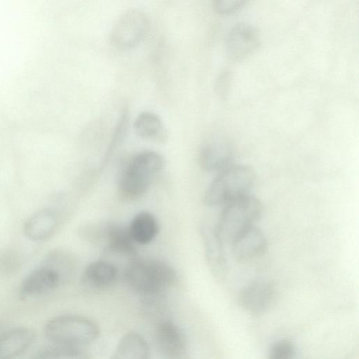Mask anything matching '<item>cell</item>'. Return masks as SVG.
Instances as JSON below:
<instances>
[{"instance_id": "obj_1", "label": "cell", "mask_w": 359, "mask_h": 359, "mask_svg": "<svg viewBox=\"0 0 359 359\" xmlns=\"http://www.w3.org/2000/svg\"><path fill=\"white\" fill-rule=\"evenodd\" d=\"M130 286L138 294L154 297L170 287L176 280L175 270L157 259L133 260L125 269Z\"/></svg>"}, {"instance_id": "obj_2", "label": "cell", "mask_w": 359, "mask_h": 359, "mask_svg": "<svg viewBox=\"0 0 359 359\" xmlns=\"http://www.w3.org/2000/svg\"><path fill=\"white\" fill-rule=\"evenodd\" d=\"M163 158L154 151H144L135 155L121 172L118 189L127 198L144 194L154 177L163 169Z\"/></svg>"}, {"instance_id": "obj_3", "label": "cell", "mask_w": 359, "mask_h": 359, "mask_svg": "<svg viewBox=\"0 0 359 359\" xmlns=\"http://www.w3.org/2000/svg\"><path fill=\"white\" fill-rule=\"evenodd\" d=\"M255 181L254 170L246 165H229L219 172L207 189L204 201L207 205H224L249 194Z\"/></svg>"}, {"instance_id": "obj_4", "label": "cell", "mask_w": 359, "mask_h": 359, "mask_svg": "<svg viewBox=\"0 0 359 359\" xmlns=\"http://www.w3.org/2000/svg\"><path fill=\"white\" fill-rule=\"evenodd\" d=\"M262 212L261 202L249 194L224 205L215 227L223 243H231L243 231L255 226Z\"/></svg>"}, {"instance_id": "obj_5", "label": "cell", "mask_w": 359, "mask_h": 359, "mask_svg": "<svg viewBox=\"0 0 359 359\" xmlns=\"http://www.w3.org/2000/svg\"><path fill=\"white\" fill-rule=\"evenodd\" d=\"M99 332L95 322L75 315L55 316L44 326V334L50 342L83 348L94 342Z\"/></svg>"}, {"instance_id": "obj_6", "label": "cell", "mask_w": 359, "mask_h": 359, "mask_svg": "<svg viewBox=\"0 0 359 359\" xmlns=\"http://www.w3.org/2000/svg\"><path fill=\"white\" fill-rule=\"evenodd\" d=\"M149 19L141 10L125 11L118 18L111 32L112 44L119 50H130L137 46L149 30Z\"/></svg>"}, {"instance_id": "obj_7", "label": "cell", "mask_w": 359, "mask_h": 359, "mask_svg": "<svg viewBox=\"0 0 359 359\" xmlns=\"http://www.w3.org/2000/svg\"><path fill=\"white\" fill-rule=\"evenodd\" d=\"M259 44V33L254 26L246 22L237 23L226 35V53L229 60L240 61L251 55Z\"/></svg>"}, {"instance_id": "obj_8", "label": "cell", "mask_w": 359, "mask_h": 359, "mask_svg": "<svg viewBox=\"0 0 359 359\" xmlns=\"http://www.w3.org/2000/svg\"><path fill=\"white\" fill-rule=\"evenodd\" d=\"M62 282L52 269L40 263L22 280L19 295L22 299L37 297L56 290Z\"/></svg>"}, {"instance_id": "obj_9", "label": "cell", "mask_w": 359, "mask_h": 359, "mask_svg": "<svg viewBox=\"0 0 359 359\" xmlns=\"http://www.w3.org/2000/svg\"><path fill=\"white\" fill-rule=\"evenodd\" d=\"M205 256L213 276L218 280L224 279L227 273V262L224 251V243L219 237L216 229L203 225L200 229Z\"/></svg>"}, {"instance_id": "obj_10", "label": "cell", "mask_w": 359, "mask_h": 359, "mask_svg": "<svg viewBox=\"0 0 359 359\" xmlns=\"http://www.w3.org/2000/svg\"><path fill=\"white\" fill-rule=\"evenodd\" d=\"M274 296L275 288L271 282L257 280L242 290L239 296V302L248 313L260 314L271 306Z\"/></svg>"}, {"instance_id": "obj_11", "label": "cell", "mask_w": 359, "mask_h": 359, "mask_svg": "<svg viewBox=\"0 0 359 359\" xmlns=\"http://www.w3.org/2000/svg\"><path fill=\"white\" fill-rule=\"evenodd\" d=\"M155 339L160 352L168 358H180L187 351V340L180 329L172 322L160 323L156 329Z\"/></svg>"}, {"instance_id": "obj_12", "label": "cell", "mask_w": 359, "mask_h": 359, "mask_svg": "<svg viewBox=\"0 0 359 359\" xmlns=\"http://www.w3.org/2000/svg\"><path fill=\"white\" fill-rule=\"evenodd\" d=\"M234 258L246 262L262 255L267 247V241L263 232L255 226L238 235L231 243Z\"/></svg>"}, {"instance_id": "obj_13", "label": "cell", "mask_w": 359, "mask_h": 359, "mask_svg": "<svg viewBox=\"0 0 359 359\" xmlns=\"http://www.w3.org/2000/svg\"><path fill=\"white\" fill-rule=\"evenodd\" d=\"M232 158V147L224 139H215L205 143L199 154L201 166L209 171L222 170L231 165Z\"/></svg>"}, {"instance_id": "obj_14", "label": "cell", "mask_w": 359, "mask_h": 359, "mask_svg": "<svg viewBox=\"0 0 359 359\" xmlns=\"http://www.w3.org/2000/svg\"><path fill=\"white\" fill-rule=\"evenodd\" d=\"M34 332L25 327L0 332V359L17 357L26 351L34 343Z\"/></svg>"}, {"instance_id": "obj_15", "label": "cell", "mask_w": 359, "mask_h": 359, "mask_svg": "<svg viewBox=\"0 0 359 359\" xmlns=\"http://www.w3.org/2000/svg\"><path fill=\"white\" fill-rule=\"evenodd\" d=\"M59 224V217L50 208H44L31 215L23 227L25 235L32 241H42L50 238Z\"/></svg>"}, {"instance_id": "obj_16", "label": "cell", "mask_w": 359, "mask_h": 359, "mask_svg": "<svg viewBox=\"0 0 359 359\" xmlns=\"http://www.w3.org/2000/svg\"><path fill=\"white\" fill-rule=\"evenodd\" d=\"M118 274V269L106 259L90 263L84 269L81 281L84 286L93 290H104L114 284Z\"/></svg>"}, {"instance_id": "obj_17", "label": "cell", "mask_w": 359, "mask_h": 359, "mask_svg": "<svg viewBox=\"0 0 359 359\" xmlns=\"http://www.w3.org/2000/svg\"><path fill=\"white\" fill-rule=\"evenodd\" d=\"M128 227L134 243L140 245L151 243L158 232V224L156 217L147 211L138 212Z\"/></svg>"}, {"instance_id": "obj_18", "label": "cell", "mask_w": 359, "mask_h": 359, "mask_svg": "<svg viewBox=\"0 0 359 359\" xmlns=\"http://www.w3.org/2000/svg\"><path fill=\"white\" fill-rule=\"evenodd\" d=\"M134 130L141 138L156 142H164L167 137L165 126L160 117L149 111L140 113L134 121Z\"/></svg>"}, {"instance_id": "obj_19", "label": "cell", "mask_w": 359, "mask_h": 359, "mask_svg": "<svg viewBox=\"0 0 359 359\" xmlns=\"http://www.w3.org/2000/svg\"><path fill=\"white\" fill-rule=\"evenodd\" d=\"M149 356V347L144 338L139 333L130 332L119 340L114 353L116 359H147Z\"/></svg>"}, {"instance_id": "obj_20", "label": "cell", "mask_w": 359, "mask_h": 359, "mask_svg": "<svg viewBox=\"0 0 359 359\" xmlns=\"http://www.w3.org/2000/svg\"><path fill=\"white\" fill-rule=\"evenodd\" d=\"M41 264L55 271L62 284L72 278L76 269V261L73 255L60 249L49 252L45 255Z\"/></svg>"}, {"instance_id": "obj_21", "label": "cell", "mask_w": 359, "mask_h": 359, "mask_svg": "<svg viewBox=\"0 0 359 359\" xmlns=\"http://www.w3.org/2000/svg\"><path fill=\"white\" fill-rule=\"evenodd\" d=\"M34 358L43 359H84L88 358V354L83 347L50 342V344L39 348L35 353Z\"/></svg>"}, {"instance_id": "obj_22", "label": "cell", "mask_w": 359, "mask_h": 359, "mask_svg": "<svg viewBox=\"0 0 359 359\" xmlns=\"http://www.w3.org/2000/svg\"><path fill=\"white\" fill-rule=\"evenodd\" d=\"M22 266V257L13 249L0 250V275H11L17 272Z\"/></svg>"}, {"instance_id": "obj_23", "label": "cell", "mask_w": 359, "mask_h": 359, "mask_svg": "<svg viewBox=\"0 0 359 359\" xmlns=\"http://www.w3.org/2000/svg\"><path fill=\"white\" fill-rule=\"evenodd\" d=\"M296 355V348L288 339H280L273 342L268 351L271 359H291Z\"/></svg>"}, {"instance_id": "obj_24", "label": "cell", "mask_w": 359, "mask_h": 359, "mask_svg": "<svg viewBox=\"0 0 359 359\" xmlns=\"http://www.w3.org/2000/svg\"><path fill=\"white\" fill-rule=\"evenodd\" d=\"M248 0H212L216 13L222 15L233 14L241 9Z\"/></svg>"}, {"instance_id": "obj_25", "label": "cell", "mask_w": 359, "mask_h": 359, "mask_svg": "<svg viewBox=\"0 0 359 359\" xmlns=\"http://www.w3.org/2000/svg\"><path fill=\"white\" fill-rule=\"evenodd\" d=\"M231 75L229 72H223L218 80L217 88L222 93L224 94L229 86Z\"/></svg>"}, {"instance_id": "obj_26", "label": "cell", "mask_w": 359, "mask_h": 359, "mask_svg": "<svg viewBox=\"0 0 359 359\" xmlns=\"http://www.w3.org/2000/svg\"><path fill=\"white\" fill-rule=\"evenodd\" d=\"M0 332H1V330H0Z\"/></svg>"}]
</instances>
